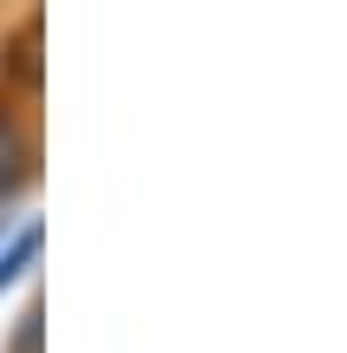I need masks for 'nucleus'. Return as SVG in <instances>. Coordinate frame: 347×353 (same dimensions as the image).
<instances>
[{
  "mask_svg": "<svg viewBox=\"0 0 347 353\" xmlns=\"http://www.w3.org/2000/svg\"><path fill=\"white\" fill-rule=\"evenodd\" d=\"M39 242H46L39 216H0V288H13L39 262Z\"/></svg>",
  "mask_w": 347,
  "mask_h": 353,
  "instance_id": "f257e3e1",
  "label": "nucleus"
},
{
  "mask_svg": "<svg viewBox=\"0 0 347 353\" xmlns=\"http://www.w3.org/2000/svg\"><path fill=\"white\" fill-rule=\"evenodd\" d=\"M20 183H33V138L20 131L13 105L0 99V203H7Z\"/></svg>",
  "mask_w": 347,
  "mask_h": 353,
  "instance_id": "f03ea898",
  "label": "nucleus"
},
{
  "mask_svg": "<svg viewBox=\"0 0 347 353\" xmlns=\"http://www.w3.org/2000/svg\"><path fill=\"white\" fill-rule=\"evenodd\" d=\"M0 52H7L0 72H7L20 92H39V13H26V20L7 33V46H0Z\"/></svg>",
  "mask_w": 347,
  "mask_h": 353,
  "instance_id": "7ed1b4c3",
  "label": "nucleus"
},
{
  "mask_svg": "<svg viewBox=\"0 0 347 353\" xmlns=\"http://www.w3.org/2000/svg\"><path fill=\"white\" fill-rule=\"evenodd\" d=\"M7 353H39V301H26V314H20V327H13Z\"/></svg>",
  "mask_w": 347,
  "mask_h": 353,
  "instance_id": "20e7f679",
  "label": "nucleus"
}]
</instances>
